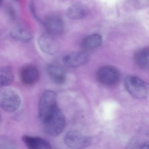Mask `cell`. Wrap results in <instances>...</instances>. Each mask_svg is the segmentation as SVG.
I'll return each instance as SVG.
<instances>
[{"label": "cell", "instance_id": "cell-13", "mask_svg": "<svg viewBox=\"0 0 149 149\" xmlns=\"http://www.w3.org/2000/svg\"><path fill=\"white\" fill-rule=\"evenodd\" d=\"M88 13V8L80 3L74 4L70 7L67 11V15L69 19L79 20L85 18Z\"/></svg>", "mask_w": 149, "mask_h": 149}, {"label": "cell", "instance_id": "cell-15", "mask_svg": "<svg viewBox=\"0 0 149 149\" xmlns=\"http://www.w3.org/2000/svg\"><path fill=\"white\" fill-rule=\"evenodd\" d=\"M134 61L140 68H149V48L139 50L134 56Z\"/></svg>", "mask_w": 149, "mask_h": 149}, {"label": "cell", "instance_id": "cell-7", "mask_svg": "<svg viewBox=\"0 0 149 149\" xmlns=\"http://www.w3.org/2000/svg\"><path fill=\"white\" fill-rule=\"evenodd\" d=\"M99 82L105 85H113L118 82L120 74L116 68L111 66H105L100 68L97 73Z\"/></svg>", "mask_w": 149, "mask_h": 149}, {"label": "cell", "instance_id": "cell-16", "mask_svg": "<svg viewBox=\"0 0 149 149\" xmlns=\"http://www.w3.org/2000/svg\"><path fill=\"white\" fill-rule=\"evenodd\" d=\"M102 39L100 35L93 34L90 35L84 40L83 46L88 50L95 49L100 47L102 44Z\"/></svg>", "mask_w": 149, "mask_h": 149}, {"label": "cell", "instance_id": "cell-9", "mask_svg": "<svg viewBox=\"0 0 149 149\" xmlns=\"http://www.w3.org/2000/svg\"><path fill=\"white\" fill-rule=\"evenodd\" d=\"M43 24L47 33L53 35H58L62 33L64 30L63 21L59 16L52 15L48 16L43 22Z\"/></svg>", "mask_w": 149, "mask_h": 149}, {"label": "cell", "instance_id": "cell-10", "mask_svg": "<svg viewBox=\"0 0 149 149\" xmlns=\"http://www.w3.org/2000/svg\"><path fill=\"white\" fill-rule=\"evenodd\" d=\"M39 72L37 68L32 65L24 66L20 73L22 81L27 85H32L36 83L39 80Z\"/></svg>", "mask_w": 149, "mask_h": 149}, {"label": "cell", "instance_id": "cell-18", "mask_svg": "<svg viewBox=\"0 0 149 149\" xmlns=\"http://www.w3.org/2000/svg\"><path fill=\"white\" fill-rule=\"evenodd\" d=\"M0 146L1 149H15V144L13 142L7 138L1 139L0 141Z\"/></svg>", "mask_w": 149, "mask_h": 149}, {"label": "cell", "instance_id": "cell-5", "mask_svg": "<svg viewBox=\"0 0 149 149\" xmlns=\"http://www.w3.org/2000/svg\"><path fill=\"white\" fill-rule=\"evenodd\" d=\"M20 104V97L14 91L6 90L1 94L0 106L4 111L14 112L19 108Z\"/></svg>", "mask_w": 149, "mask_h": 149}, {"label": "cell", "instance_id": "cell-4", "mask_svg": "<svg viewBox=\"0 0 149 149\" xmlns=\"http://www.w3.org/2000/svg\"><path fill=\"white\" fill-rule=\"evenodd\" d=\"M64 143L71 149H80L86 148L91 144V139L77 131L71 130L64 136Z\"/></svg>", "mask_w": 149, "mask_h": 149}, {"label": "cell", "instance_id": "cell-12", "mask_svg": "<svg viewBox=\"0 0 149 149\" xmlns=\"http://www.w3.org/2000/svg\"><path fill=\"white\" fill-rule=\"evenodd\" d=\"M22 141L26 146L31 149H48L51 148V145L46 139L38 137L24 136Z\"/></svg>", "mask_w": 149, "mask_h": 149}, {"label": "cell", "instance_id": "cell-19", "mask_svg": "<svg viewBox=\"0 0 149 149\" xmlns=\"http://www.w3.org/2000/svg\"><path fill=\"white\" fill-rule=\"evenodd\" d=\"M140 148L149 149V145H142L141 147H140Z\"/></svg>", "mask_w": 149, "mask_h": 149}, {"label": "cell", "instance_id": "cell-1", "mask_svg": "<svg viewBox=\"0 0 149 149\" xmlns=\"http://www.w3.org/2000/svg\"><path fill=\"white\" fill-rule=\"evenodd\" d=\"M57 96L54 91L46 90L40 98L39 105V116L43 123L47 120L57 109Z\"/></svg>", "mask_w": 149, "mask_h": 149}, {"label": "cell", "instance_id": "cell-17", "mask_svg": "<svg viewBox=\"0 0 149 149\" xmlns=\"http://www.w3.org/2000/svg\"><path fill=\"white\" fill-rule=\"evenodd\" d=\"M13 73L10 67L1 68L0 70V84L1 87L11 84L13 82Z\"/></svg>", "mask_w": 149, "mask_h": 149}, {"label": "cell", "instance_id": "cell-3", "mask_svg": "<svg viewBox=\"0 0 149 149\" xmlns=\"http://www.w3.org/2000/svg\"><path fill=\"white\" fill-rule=\"evenodd\" d=\"M43 123L45 133L50 136H56L60 135L64 130L65 118L62 112L57 108Z\"/></svg>", "mask_w": 149, "mask_h": 149}, {"label": "cell", "instance_id": "cell-2", "mask_svg": "<svg viewBox=\"0 0 149 149\" xmlns=\"http://www.w3.org/2000/svg\"><path fill=\"white\" fill-rule=\"evenodd\" d=\"M125 86L127 91L133 97L144 99L149 96V84L135 76H129L125 78Z\"/></svg>", "mask_w": 149, "mask_h": 149}, {"label": "cell", "instance_id": "cell-14", "mask_svg": "<svg viewBox=\"0 0 149 149\" xmlns=\"http://www.w3.org/2000/svg\"><path fill=\"white\" fill-rule=\"evenodd\" d=\"M10 36L14 40L24 42H29L33 38L32 33L29 30L21 26L13 29L10 32Z\"/></svg>", "mask_w": 149, "mask_h": 149}, {"label": "cell", "instance_id": "cell-6", "mask_svg": "<svg viewBox=\"0 0 149 149\" xmlns=\"http://www.w3.org/2000/svg\"><path fill=\"white\" fill-rule=\"evenodd\" d=\"M38 44L42 50L45 54L54 55L59 52L60 44L54 36L48 33L42 35L38 40Z\"/></svg>", "mask_w": 149, "mask_h": 149}, {"label": "cell", "instance_id": "cell-8", "mask_svg": "<svg viewBox=\"0 0 149 149\" xmlns=\"http://www.w3.org/2000/svg\"><path fill=\"white\" fill-rule=\"evenodd\" d=\"M90 59V55L87 52L79 51L70 53L63 57L62 61L66 67L75 68L87 63Z\"/></svg>", "mask_w": 149, "mask_h": 149}, {"label": "cell", "instance_id": "cell-11", "mask_svg": "<svg viewBox=\"0 0 149 149\" xmlns=\"http://www.w3.org/2000/svg\"><path fill=\"white\" fill-rule=\"evenodd\" d=\"M47 74L52 81L58 84H62L65 82L66 75L62 68L54 64H49L46 67Z\"/></svg>", "mask_w": 149, "mask_h": 149}]
</instances>
